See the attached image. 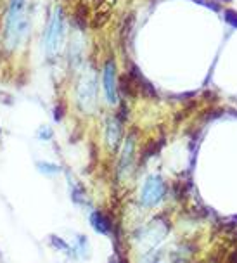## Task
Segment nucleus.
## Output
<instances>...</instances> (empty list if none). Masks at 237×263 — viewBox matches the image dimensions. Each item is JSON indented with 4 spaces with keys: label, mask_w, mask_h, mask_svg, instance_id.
I'll return each mask as SVG.
<instances>
[{
    "label": "nucleus",
    "mask_w": 237,
    "mask_h": 263,
    "mask_svg": "<svg viewBox=\"0 0 237 263\" xmlns=\"http://www.w3.org/2000/svg\"><path fill=\"white\" fill-rule=\"evenodd\" d=\"M77 101L80 109L83 112H92L96 111L97 106V80H96V73L90 69V71H85L82 80L78 82L77 87Z\"/></svg>",
    "instance_id": "f03ea898"
},
{
    "label": "nucleus",
    "mask_w": 237,
    "mask_h": 263,
    "mask_svg": "<svg viewBox=\"0 0 237 263\" xmlns=\"http://www.w3.org/2000/svg\"><path fill=\"white\" fill-rule=\"evenodd\" d=\"M168 229H170V225L165 222L163 218H156L144 230H142L139 239H140V242L148 244V248L151 250V248L158 246V244L163 241L165 237H167Z\"/></svg>",
    "instance_id": "39448f33"
},
{
    "label": "nucleus",
    "mask_w": 237,
    "mask_h": 263,
    "mask_svg": "<svg viewBox=\"0 0 237 263\" xmlns=\"http://www.w3.org/2000/svg\"><path fill=\"white\" fill-rule=\"evenodd\" d=\"M90 225H92L96 232L102 234V236H109V234H111V222H109V218L99 210L92 211V215H90Z\"/></svg>",
    "instance_id": "1a4fd4ad"
},
{
    "label": "nucleus",
    "mask_w": 237,
    "mask_h": 263,
    "mask_svg": "<svg viewBox=\"0 0 237 263\" xmlns=\"http://www.w3.org/2000/svg\"><path fill=\"white\" fill-rule=\"evenodd\" d=\"M165 194H167V184H165V180L159 175L153 173L142 184L140 203L145 208H156L165 199Z\"/></svg>",
    "instance_id": "7ed1b4c3"
},
{
    "label": "nucleus",
    "mask_w": 237,
    "mask_h": 263,
    "mask_svg": "<svg viewBox=\"0 0 237 263\" xmlns=\"http://www.w3.org/2000/svg\"><path fill=\"white\" fill-rule=\"evenodd\" d=\"M121 140V123L118 118H109L106 126V144L109 149H116Z\"/></svg>",
    "instance_id": "6e6552de"
},
{
    "label": "nucleus",
    "mask_w": 237,
    "mask_h": 263,
    "mask_svg": "<svg viewBox=\"0 0 237 263\" xmlns=\"http://www.w3.org/2000/svg\"><path fill=\"white\" fill-rule=\"evenodd\" d=\"M104 92H106L109 104H116L118 102V80H116V68L113 61H107L104 66Z\"/></svg>",
    "instance_id": "0eeeda50"
},
{
    "label": "nucleus",
    "mask_w": 237,
    "mask_h": 263,
    "mask_svg": "<svg viewBox=\"0 0 237 263\" xmlns=\"http://www.w3.org/2000/svg\"><path fill=\"white\" fill-rule=\"evenodd\" d=\"M26 0H12L7 20V40L9 47H16L26 35Z\"/></svg>",
    "instance_id": "f257e3e1"
},
{
    "label": "nucleus",
    "mask_w": 237,
    "mask_h": 263,
    "mask_svg": "<svg viewBox=\"0 0 237 263\" xmlns=\"http://www.w3.org/2000/svg\"><path fill=\"white\" fill-rule=\"evenodd\" d=\"M134 161H135V137L130 135L123 142L120 159H118V177H120V180H125L132 173V170H134Z\"/></svg>",
    "instance_id": "20e7f679"
},
{
    "label": "nucleus",
    "mask_w": 237,
    "mask_h": 263,
    "mask_svg": "<svg viewBox=\"0 0 237 263\" xmlns=\"http://www.w3.org/2000/svg\"><path fill=\"white\" fill-rule=\"evenodd\" d=\"M61 42H63V17H61V9H56L52 21L47 31V52L49 55H54L59 50Z\"/></svg>",
    "instance_id": "423d86ee"
}]
</instances>
